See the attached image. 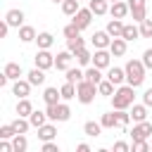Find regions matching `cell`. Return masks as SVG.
<instances>
[{
    "label": "cell",
    "instance_id": "7bdbcfd3",
    "mask_svg": "<svg viewBox=\"0 0 152 152\" xmlns=\"http://www.w3.org/2000/svg\"><path fill=\"white\" fill-rule=\"evenodd\" d=\"M17 135V131H14V126L12 124H5V126H0V138H5V140H12Z\"/></svg>",
    "mask_w": 152,
    "mask_h": 152
},
{
    "label": "cell",
    "instance_id": "4316f807",
    "mask_svg": "<svg viewBox=\"0 0 152 152\" xmlns=\"http://www.w3.org/2000/svg\"><path fill=\"white\" fill-rule=\"evenodd\" d=\"M109 5H112L109 0H90V2H88V7L93 10V14H95V17L107 14V12H109Z\"/></svg>",
    "mask_w": 152,
    "mask_h": 152
},
{
    "label": "cell",
    "instance_id": "7402d4cb",
    "mask_svg": "<svg viewBox=\"0 0 152 152\" xmlns=\"http://www.w3.org/2000/svg\"><path fill=\"white\" fill-rule=\"evenodd\" d=\"M74 59H76V64H78V66H83V69H86V66H90V64H93V52H90L88 48H81V50L74 55Z\"/></svg>",
    "mask_w": 152,
    "mask_h": 152
},
{
    "label": "cell",
    "instance_id": "d4e9b609",
    "mask_svg": "<svg viewBox=\"0 0 152 152\" xmlns=\"http://www.w3.org/2000/svg\"><path fill=\"white\" fill-rule=\"evenodd\" d=\"M64 78H66L69 83H81V81L86 78V69H78V66H69V69L64 71Z\"/></svg>",
    "mask_w": 152,
    "mask_h": 152
},
{
    "label": "cell",
    "instance_id": "5b68a950",
    "mask_svg": "<svg viewBox=\"0 0 152 152\" xmlns=\"http://www.w3.org/2000/svg\"><path fill=\"white\" fill-rule=\"evenodd\" d=\"M150 135H152V124L150 121H138V124H133V128H131V140L135 142V140H150Z\"/></svg>",
    "mask_w": 152,
    "mask_h": 152
},
{
    "label": "cell",
    "instance_id": "f6af8a7d",
    "mask_svg": "<svg viewBox=\"0 0 152 152\" xmlns=\"http://www.w3.org/2000/svg\"><path fill=\"white\" fill-rule=\"evenodd\" d=\"M40 150H43V152H59V145H57L55 140H45V142L40 145Z\"/></svg>",
    "mask_w": 152,
    "mask_h": 152
},
{
    "label": "cell",
    "instance_id": "7a4b0ae2",
    "mask_svg": "<svg viewBox=\"0 0 152 152\" xmlns=\"http://www.w3.org/2000/svg\"><path fill=\"white\" fill-rule=\"evenodd\" d=\"M124 69H126V83H128V86L140 88V86L145 83V71H147V66L142 64V59H128Z\"/></svg>",
    "mask_w": 152,
    "mask_h": 152
},
{
    "label": "cell",
    "instance_id": "e0dca14e",
    "mask_svg": "<svg viewBox=\"0 0 152 152\" xmlns=\"http://www.w3.org/2000/svg\"><path fill=\"white\" fill-rule=\"evenodd\" d=\"M36 131H38L36 135H38L43 142H45V140H55V138H57V126H55V121H48V124H43V126H40V128H36Z\"/></svg>",
    "mask_w": 152,
    "mask_h": 152
},
{
    "label": "cell",
    "instance_id": "74e56055",
    "mask_svg": "<svg viewBox=\"0 0 152 152\" xmlns=\"http://www.w3.org/2000/svg\"><path fill=\"white\" fill-rule=\"evenodd\" d=\"M78 10H81V2H78V0H64V2H62V12H64L66 17H74Z\"/></svg>",
    "mask_w": 152,
    "mask_h": 152
},
{
    "label": "cell",
    "instance_id": "836d02e7",
    "mask_svg": "<svg viewBox=\"0 0 152 152\" xmlns=\"http://www.w3.org/2000/svg\"><path fill=\"white\" fill-rule=\"evenodd\" d=\"M31 112H33L31 100L28 97H19V102H17V116H31Z\"/></svg>",
    "mask_w": 152,
    "mask_h": 152
},
{
    "label": "cell",
    "instance_id": "603a6c76",
    "mask_svg": "<svg viewBox=\"0 0 152 152\" xmlns=\"http://www.w3.org/2000/svg\"><path fill=\"white\" fill-rule=\"evenodd\" d=\"M2 71L10 76V81H17V78H21V76H24V69H21V64H19V62H7Z\"/></svg>",
    "mask_w": 152,
    "mask_h": 152
},
{
    "label": "cell",
    "instance_id": "d6986e66",
    "mask_svg": "<svg viewBox=\"0 0 152 152\" xmlns=\"http://www.w3.org/2000/svg\"><path fill=\"white\" fill-rule=\"evenodd\" d=\"M121 38H126L128 43L138 40V38H140V24H138V21H133V24H124V33H121Z\"/></svg>",
    "mask_w": 152,
    "mask_h": 152
},
{
    "label": "cell",
    "instance_id": "52a82bcc",
    "mask_svg": "<svg viewBox=\"0 0 152 152\" xmlns=\"http://www.w3.org/2000/svg\"><path fill=\"white\" fill-rule=\"evenodd\" d=\"M128 2V7H131V17H133V21H142L145 17H147V0H126Z\"/></svg>",
    "mask_w": 152,
    "mask_h": 152
},
{
    "label": "cell",
    "instance_id": "2e32d148",
    "mask_svg": "<svg viewBox=\"0 0 152 152\" xmlns=\"http://www.w3.org/2000/svg\"><path fill=\"white\" fill-rule=\"evenodd\" d=\"M104 76H107L114 86H124V83H126V69H124V66H109Z\"/></svg>",
    "mask_w": 152,
    "mask_h": 152
},
{
    "label": "cell",
    "instance_id": "d590c367",
    "mask_svg": "<svg viewBox=\"0 0 152 152\" xmlns=\"http://www.w3.org/2000/svg\"><path fill=\"white\" fill-rule=\"evenodd\" d=\"M12 126H14L17 133H28V128H33L31 121H28V116H17V119L12 121Z\"/></svg>",
    "mask_w": 152,
    "mask_h": 152
},
{
    "label": "cell",
    "instance_id": "c3c4849f",
    "mask_svg": "<svg viewBox=\"0 0 152 152\" xmlns=\"http://www.w3.org/2000/svg\"><path fill=\"white\" fill-rule=\"evenodd\" d=\"M142 102H145L147 107H152V88H145V93H142Z\"/></svg>",
    "mask_w": 152,
    "mask_h": 152
},
{
    "label": "cell",
    "instance_id": "44dd1931",
    "mask_svg": "<svg viewBox=\"0 0 152 152\" xmlns=\"http://www.w3.org/2000/svg\"><path fill=\"white\" fill-rule=\"evenodd\" d=\"M17 31H19V40H21V43H36V36H38V33H36L33 26L24 24V26H19Z\"/></svg>",
    "mask_w": 152,
    "mask_h": 152
},
{
    "label": "cell",
    "instance_id": "83f0119b",
    "mask_svg": "<svg viewBox=\"0 0 152 152\" xmlns=\"http://www.w3.org/2000/svg\"><path fill=\"white\" fill-rule=\"evenodd\" d=\"M43 102L45 104H57V102H62V95H59V88H45L43 90Z\"/></svg>",
    "mask_w": 152,
    "mask_h": 152
},
{
    "label": "cell",
    "instance_id": "60d3db41",
    "mask_svg": "<svg viewBox=\"0 0 152 152\" xmlns=\"http://www.w3.org/2000/svg\"><path fill=\"white\" fill-rule=\"evenodd\" d=\"M140 38H152V19H142L140 21Z\"/></svg>",
    "mask_w": 152,
    "mask_h": 152
},
{
    "label": "cell",
    "instance_id": "30bf717a",
    "mask_svg": "<svg viewBox=\"0 0 152 152\" xmlns=\"http://www.w3.org/2000/svg\"><path fill=\"white\" fill-rule=\"evenodd\" d=\"M24 10H19V7H12V10H7L5 12V21L12 26V28H19V26H24Z\"/></svg>",
    "mask_w": 152,
    "mask_h": 152
},
{
    "label": "cell",
    "instance_id": "ab89813d",
    "mask_svg": "<svg viewBox=\"0 0 152 152\" xmlns=\"http://www.w3.org/2000/svg\"><path fill=\"white\" fill-rule=\"evenodd\" d=\"M116 119H119V126H121V128H128V124L133 121L128 109H116Z\"/></svg>",
    "mask_w": 152,
    "mask_h": 152
},
{
    "label": "cell",
    "instance_id": "f907efd6",
    "mask_svg": "<svg viewBox=\"0 0 152 152\" xmlns=\"http://www.w3.org/2000/svg\"><path fill=\"white\" fill-rule=\"evenodd\" d=\"M76 152H90V145L88 142H78L76 145Z\"/></svg>",
    "mask_w": 152,
    "mask_h": 152
},
{
    "label": "cell",
    "instance_id": "e575fe53",
    "mask_svg": "<svg viewBox=\"0 0 152 152\" xmlns=\"http://www.w3.org/2000/svg\"><path fill=\"white\" fill-rule=\"evenodd\" d=\"M59 95H62V100H64V102L74 100V97H76V83H69V81H64V86L59 88Z\"/></svg>",
    "mask_w": 152,
    "mask_h": 152
},
{
    "label": "cell",
    "instance_id": "ee69618b",
    "mask_svg": "<svg viewBox=\"0 0 152 152\" xmlns=\"http://www.w3.org/2000/svg\"><path fill=\"white\" fill-rule=\"evenodd\" d=\"M133 152H152V147H150L147 140H135L133 142Z\"/></svg>",
    "mask_w": 152,
    "mask_h": 152
},
{
    "label": "cell",
    "instance_id": "ffe728a7",
    "mask_svg": "<svg viewBox=\"0 0 152 152\" xmlns=\"http://www.w3.org/2000/svg\"><path fill=\"white\" fill-rule=\"evenodd\" d=\"M36 45H38V50H50V48L55 45V36H52L50 31H40V33L36 36Z\"/></svg>",
    "mask_w": 152,
    "mask_h": 152
},
{
    "label": "cell",
    "instance_id": "f546056e",
    "mask_svg": "<svg viewBox=\"0 0 152 152\" xmlns=\"http://www.w3.org/2000/svg\"><path fill=\"white\" fill-rule=\"evenodd\" d=\"M107 33H109L112 38H119V36L124 33V21H121V19H114V17H112V19L107 21Z\"/></svg>",
    "mask_w": 152,
    "mask_h": 152
},
{
    "label": "cell",
    "instance_id": "9a60e30c",
    "mask_svg": "<svg viewBox=\"0 0 152 152\" xmlns=\"http://www.w3.org/2000/svg\"><path fill=\"white\" fill-rule=\"evenodd\" d=\"M126 50H128V40L126 38H112V43H109V52H112V57H124L126 55Z\"/></svg>",
    "mask_w": 152,
    "mask_h": 152
},
{
    "label": "cell",
    "instance_id": "8fae6325",
    "mask_svg": "<svg viewBox=\"0 0 152 152\" xmlns=\"http://www.w3.org/2000/svg\"><path fill=\"white\" fill-rule=\"evenodd\" d=\"M109 14H112L114 19H126V17L131 14V7H128L126 0H116V2L109 5Z\"/></svg>",
    "mask_w": 152,
    "mask_h": 152
},
{
    "label": "cell",
    "instance_id": "db71d44e",
    "mask_svg": "<svg viewBox=\"0 0 152 152\" xmlns=\"http://www.w3.org/2000/svg\"><path fill=\"white\" fill-rule=\"evenodd\" d=\"M150 147H152V142H150Z\"/></svg>",
    "mask_w": 152,
    "mask_h": 152
},
{
    "label": "cell",
    "instance_id": "cb8c5ba5",
    "mask_svg": "<svg viewBox=\"0 0 152 152\" xmlns=\"http://www.w3.org/2000/svg\"><path fill=\"white\" fill-rule=\"evenodd\" d=\"M26 78L31 81V86H43L48 76H45V69H40V66H33V69L26 74Z\"/></svg>",
    "mask_w": 152,
    "mask_h": 152
},
{
    "label": "cell",
    "instance_id": "6da1fadb",
    "mask_svg": "<svg viewBox=\"0 0 152 152\" xmlns=\"http://www.w3.org/2000/svg\"><path fill=\"white\" fill-rule=\"evenodd\" d=\"M109 100H112V109H131V104L135 102V88L128 83L116 86V90Z\"/></svg>",
    "mask_w": 152,
    "mask_h": 152
},
{
    "label": "cell",
    "instance_id": "5bb4252c",
    "mask_svg": "<svg viewBox=\"0 0 152 152\" xmlns=\"http://www.w3.org/2000/svg\"><path fill=\"white\" fill-rule=\"evenodd\" d=\"M90 43H93V48H95V50H102V48H109L112 36L107 33V28H104V31H95V33L90 36Z\"/></svg>",
    "mask_w": 152,
    "mask_h": 152
},
{
    "label": "cell",
    "instance_id": "4dcf8cb0",
    "mask_svg": "<svg viewBox=\"0 0 152 152\" xmlns=\"http://www.w3.org/2000/svg\"><path fill=\"white\" fill-rule=\"evenodd\" d=\"M114 90H116V86H114V83H112L107 76H104V78L97 83V93H100L102 97H112V95H114Z\"/></svg>",
    "mask_w": 152,
    "mask_h": 152
},
{
    "label": "cell",
    "instance_id": "11a10c76",
    "mask_svg": "<svg viewBox=\"0 0 152 152\" xmlns=\"http://www.w3.org/2000/svg\"><path fill=\"white\" fill-rule=\"evenodd\" d=\"M78 2H83V0H78Z\"/></svg>",
    "mask_w": 152,
    "mask_h": 152
},
{
    "label": "cell",
    "instance_id": "bcb514c9",
    "mask_svg": "<svg viewBox=\"0 0 152 152\" xmlns=\"http://www.w3.org/2000/svg\"><path fill=\"white\" fill-rule=\"evenodd\" d=\"M128 150H133V145H128L126 140H116L114 142V152H128Z\"/></svg>",
    "mask_w": 152,
    "mask_h": 152
},
{
    "label": "cell",
    "instance_id": "b9f144b4",
    "mask_svg": "<svg viewBox=\"0 0 152 152\" xmlns=\"http://www.w3.org/2000/svg\"><path fill=\"white\" fill-rule=\"evenodd\" d=\"M76 36H81V28H78L74 21H69V24L64 26V38H76Z\"/></svg>",
    "mask_w": 152,
    "mask_h": 152
},
{
    "label": "cell",
    "instance_id": "d6a6232c",
    "mask_svg": "<svg viewBox=\"0 0 152 152\" xmlns=\"http://www.w3.org/2000/svg\"><path fill=\"white\" fill-rule=\"evenodd\" d=\"M104 76H102V69H97L95 64H90V66H86V81H90V83H100Z\"/></svg>",
    "mask_w": 152,
    "mask_h": 152
},
{
    "label": "cell",
    "instance_id": "f1b7e54d",
    "mask_svg": "<svg viewBox=\"0 0 152 152\" xmlns=\"http://www.w3.org/2000/svg\"><path fill=\"white\" fill-rule=\"evenodd\" d=\"M83 133L88 138H100L102 135V124L100 121H86L83 124Z\"/></svg>",
    "mask_w": 152,
    "mask_h": 152
},
{
    "label": "cell",
    "instance_id": "1f68e13d",
    "mask_svg": "<svg viewBox=\"0 0 152 152\" xmlns=\"http://www.w3.org/2000/svg\"><path fill=\"white\" fill-rule=\"evenodd\" d=\"M100 124H102V128H116V126H119L116 109H112V112H104V114L100 116Z\"/></svg>",
    "mask_w": 152,
    "mask_h": 152
},
{
    "label": "cell",
    "instance_id": "277c9868",
    "mask_svg": "<svg viewBox=\"0 0 152 152\" xmlns=\"http://www.w3.org/2000/svg\"><path fill=\"white\" fill-rule=\"evenodd\" d=\"M95 95H100L95 83H90V81H86V78H83L81 83H76V100H78L81 104H93V102H95Z\"/></svg>",
    "mask_w": 152,
    "mask_h": 152
},
{
    "label": "cell",
    "instance_id": "ba28073f",
    "mask_svg": "<svg viewBox=\"0 0 152 152\" xmlns=\"http://www.w3.org/2000/svg\"><path fill=\"white\" fill-rule=\"evenodd\" d=\"M93 64L97 66V69H109L112 66V52H109V48H102V50H95L93 52Z\"/></svg>",
    "mask_w": 152,
    "mask_h": 152
},
{
    "label": "cell",
    "instance_id": "681fc988",
    "mask_svg": "<svg viewBox=\"0 0 152 152\" xmlns=\"http://www.w3.org/2000/svg\"><path fill=\"white\" fill-rule=\"evenodd\" d=\"M10 28H12V26H10V24L2 19V21H0V38H5V36L10 33Z\"/></svg>",
    "mask_w": 152,
    "mask_h": 152
},
{
    "label": "cell",
    "instance_id": "4fadbf2b",
    "mask_svg": "<svg viewBox=\"0 0 152 152\" xmlns=\"http://www.w3.org/2000/svg\"><path fill=\"white\" fill-rule=\"evenodd\" d=\"M31 81L28 78H17L14 83H12V95H17V97H28L31 95Z\"/></svg>",
    "mask_w": 152,
    "mask_h": 152
},
{
    "label": "cell",
    "instance_id": "816d5d0a",
    "mask_svg": "<svg viewBox=\"0 0 152 152\" xmlns=\"http://www.w3.org/2000/svg\"><path fill=\"white\" fill-rule=\"evenodd\" d=\"M52 2H55V5H57V2H59V5H62V2H64V0H52Z\"/></svg>",
    "mask_w": 152,
    "mask_h": 152
},
{
    "label": "cell",
    "instance_id": "7dc6e473",
    "mask_svg": "<svg viewBox=\"0 0 152 152\" xmlns=\"http://www.w3.org/2000/svg\"><path fill=\"white\" fill-rule=\"evenodd\" d=\"M140 59H142V64H145L147 69H152V48H147V50L142 52V57H140Z\"/></svg>",
    "mask_w": 152,
    "mask_h": 152
},
{
    "label": "cell",
    "instance_id": "f35d334b",
    "mask_svg": "<svg viewBox=\"0 0 152 152\" xmlns=\"http://www.w3.org/2000/svg\"><path fill=\"white\" fill-rule=\"evenodd\" d=\"M81 48H86V40H83L81 36H76V38H66V50H71V52L76 55Z\"/></svg>",
    "mask_w": 152,
    "mask_h": 152
},
{
    "label": "cell",
    "instance_id": "8d00e7d4",
    "mask_svg": "<svg viewBox=\"0 0 152 152\" xmlns=\"http://www.w3.org/2000/svg\"><path fill=\"white\" fill-rule=\"evenodd\" d=\"M12 147H14V152H26V150H28L26 135H24V133H17V135L12 138Z\"/></svg>",
    "mask_w": 152,
    "mask_h": 152
},
{
    "label": "cell",
    "instance_id": "f5cc1de1",
    "mask_svg": "<svg viewBox=\"0 0 152 152\" xmlns=\"http://www.w3.org/2000/svg\"><path fill=\"white\" fill-rule=\"evenodd\" d=\"M109 2H116V0H109Z\"/></svg>",
    "mask_w": 152,
    "mask_h": 152
},
{
    "label": "cell",
    "instance_id": "3957f363",
    "mask_svg": "<svg viewBox=\"0 0 152 152\" xmlns=\"http://www.w3.org/2000/svg\"><path fill=\"white\" fill-rule=\"evenodd\" d=\"M45 112H48V119L55 121V124H62V121H69L71 119V107L69 102H57V104H45Z\"/></svg>",
    "mask_w": 152,
    "mask_h": 152
},
{
    "label": "cell",
    "instance_id": "ac0fdd59",
    "mask_svg": "<svg viewBox=\"0 0 152 152\" xmlns=\"http://www.w3.org/2000/svg\"><path fill=\"white\" fill-rule=\"evenodd\" d=\"M147 104L145 102H140V104H131V119H133V124H138V121H147Z\"/></svg>",
    "mask_w": 152,
    "mask_h": 152
},
{
    "label": "cell",
    "instance_id": "8992f818",
    "mask_svg": "<svg viewBox=\"0 0 152 152\" xmlns=\"http://www.w3.org/2000/svg\"><path fill=\"white\" fill-rule=\"evenodd\" d=\"M93 17H95V14H93V10H90V7H81V10H78V12L71 17V21H74V24H76L81 31H86V28L90 26Z\"/></svg>",
    "mask_w": 152,
    "mask_h": 152
},
{
    "label": "cell",
    "instance_id": "9c48e42d",
    "mask_svg": "<svg viewBox=\"0 0 152 152\" xmlns=\"http://www.w3.org/2000/svg\"><path fill=\"white\" fill-rule=\"evenodd\" d=\"M33 64L48 71V69H52V66H55V55H52L50 50H38V52H36V57H33Z\"/></svg>",
    "mask_w": 152,
    "mask_h": 152
},
{
    "label": "cell",
    "instance_id": "7c38bea8",
    "mask_svg": "<svg viewBox=\"0 0 152 152\" xmlns=\"http://www.w3.org/2000/svg\"><path fill=\"white\" fill-rule=\"evenodd\" d=\"M71 59H74V52L71 50H62L55 55V69L57 71H66L71 66Z\"/></svg>",
    "mask_w": 152,
    "mask_h": 152
},
{
    "label": "cell",
    "instance_id": "484cf974",
    "mask_svg": "<svg viewBox=\"0 0 152 152\" xmlns=\"http://www.w3.org/2000/svg\"><path fill=\"white\" fill-rule=\"evenodd\" d=\"M28 121H31V126L33 128H40L43 124H48L50 119H48V112L45 109H33L31 112V116H28Z\"/></svg>",
    "mask_w": 152,
    "mask_h": 152
}]
</instances>
